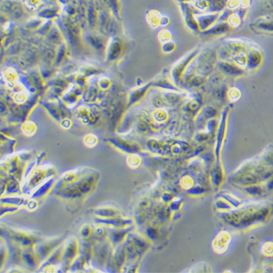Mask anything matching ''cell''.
Here are the masks:
<instances>
[{
  "instance_id": "cell-1",
  "label": "cell",
  "mask_w": 273,
  "mask_h": 273,
  "mask_svg": "<svg viewBox=\"0 0 273 273\" xmlns=\"http://www.w3.org/2000/svg\"><path fill=\"white\" fill-rule=\"evenodd\" d=\"M39 3V0H27V4L31 7H35Z\"/></svg>"
}]
</instances>
